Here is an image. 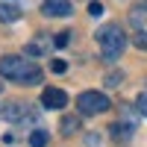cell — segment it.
Returning <instances> with one entry per match:
<instances>
[{
    "mask_svg": "<svg viewBox=\"0 0 147 147\" xmlns=\"http://www.w3.org/2000/svg\"><path fill=\"white\" fill-rule=\"evenodd\" d=\"M0 77L21 82V85H38L41 82V68L32 59H21V56H0Z\"/></svg>",
    "mask_w": 147,
    "mask_h": 147,
    "instance_id": "obj_1",
    "label": "cell"
},
{
    "mask_svg": "<svg viewBox=\"0 0 147 147\" xmlns=\"http://www.w3.org/2000/svg\"><path fill=\"white\" fill-rule=\"evenodd\" d=\"M97 44H100L103 59L115 62V59L124 53V47H127V35H124V30H121L118 24H106V27L97 30Z\"/></svg>",
    "mask_w": 147,
    "mask_h": 147,
    "instance_id": "obj_2",
    "label": "cell"
},
{
    "mask_svg": "<svg viewBox=\"0 0 147 147\" xmlns=\"http://www.w3.org/2000/svg\"><path fill=\"white\" fill-rule=\"evenodd\" d=\"M109 106H112V103H109V97L100 94V91H82V94L77 97L80 115H100V112H106Z\"/></svg>",
    "mask_w": 147,
    "mask_h": 147,
    "instance_id": "obj_3",
    "label": "cell"
},
{
    "mask_svg": "<svg viewBox=\"0 0 147 147\" xmlns=\"http://www.w3.org/2000/svg\"><path fill=\"white\" fill-rule=\"evenodd\" d=\"M41 103L47 109H62V106H68V94L62 88H44L41 91Z\"/></svg>",
    "mask_w": 147,
    "mask_h": 147,
    "instance_id": "obj_4",
    "label": "cell"
},
{
    "mask_svg": "<svg viewBox=\"0 0 147 147\" xmlns=\"http://www.w3.org/2000/svg\"><path fill=\"white\" fill-rule=\"evenodd\" d=\"M41 12L50 18H65V15H71V0H44Z\"/></svg>",
    "mask_w": 147,
    "mask_h": 147,
    "instance_id": "obj_5",
    "label": "cell"
},
{
    "mask_svg": "<svg viewBox=\"0 0 147 147\" xmlns=\"http://www.w3.org/2000/svg\"><path fill=\"white\" fill-rule=\"evenodd\" d=\"M50 50V35H38V38H32L30 44H27V56L32 59V56H41V53H47Z\"/></svg>",
    "mask_w": 147,
    "mask_h": 147,
    "instance_id": "obj_6",
    "label": "cell"
},
{
    "mask_svg": "<svg viewBox=\"0 0 147 147\" xmlns=\"http://www.w3.org/2000/svg\"><path fill=\"white\" fill-rule=\"evenodd\" d=\"M0 115H3L6 121H24L27 118V106L24 103H9V106L0 109Z\"/></svg>",
    "mask_w": 147,
    "mask_h": 147,
    "instance_id": "obj_7",
    "label": "cell"
},
{
    "mask_svg": "<svg viewBox=\"0 0 147 147\" xmlns=\"http://www.w3.org/2000/svg\"><path fill=\"white\" fill-rule=\"evenodd\" d=\"M59 129H62V136H74V132H80L82 124H80V118L77 115H65L62 118V124H59Z\"/></svg>",
    "mask_w": 147,
    "mask_h": 147,
    "instance_id": "obj_8",
    "label": "cell"
},
{
    "mask_svg": "<svg viewBox=\"0 0 147 147\" xmlns=\"http://www.w3.org/2000/svg\"><path fill=\"white\" fill-rule=\"evenodd\" d=\"M18 18H21V9H18V6H6V3H0V21L12 24V21H18Z\"/></svg>",
    "mask_w": 147,
    "mask_h": 147,
    "instance_id": "obj_9",
    "label": "cell"
},
{
    "mask_svg": "<svg viewBox=\"0 0 147 147\" xmlns=\"http://www.w3.org/2000/svg\"><path fill=\"white\" fill-rule=\"evenodd\" d=\"M44 144H47V132H44V129H32L30 147H44Z\"/></svg>",
    "mask_w": 147,
    "mask_h": 147,
    "instance_id": "obj_10",
    "label": "cell"
},
{
    "mask_svg": "<svg viewBox=\"0 0 147 147\" xmlns=\"http://www.w3.org/2000/svg\"><path fill=\"white\" fill-rule=\"evenodd\" d=\"M109 129H112L115 138H129V136H132V127H124V124H112Z\"/></svg>",
    "mask_w": 147,
    "mask_h": 147,
    "instance_id": "obj_11",
    "label": "cell"
},
{
    "mask_svg": "<svg viewBox=\"0 0 147 147\" xmlns=\"http://www.w3.org/2000/svg\"><path fill=\"white\" fill-rule=\"evenodd\" d=\"M132 41H136V47H138V50H147V32H138Z\"/></svg>",
    "mask_w": 147,
    "mask_h": 147,
    "instance_id": "obj_12",
    "label": "cell"
},
{
    "mask_svg": "<svg viewBox=\"0 0 147 147\" xmlns=\"http://www.w3.org/2000/svg\"><path fill=\"white\" fill-rule=\"evenodd\" d=\"M138 112L147 118V91H141V94H138Z\"/></svg>",
    "mask_w": 147,
    "mask_h": 147,
    "instance_id": "obj_13",
    "label": "cell"
},
{
    "mask_svg": "<svg viewBox=\"0 0 147 147\" xmlns=\"http://www.w3.org/2000/svg\"><path fill=\"white\" fill-rule=\"evenodd\" d=\"M121 80H124L121 74H109V77H106V85H109V88H115V85H121Z\"/></svg>",
    "mask_w": 147,
    "mask_h": 147,
    "instance_id": "obj_14",
    "label": "cell"
},
{
    "mask_svg": "<svg viewBox=\"0 0 147 147\" xmlns=\"http://www.w3.org/2000/svg\"><path fill=\"white\" fill-rule=\"evenodd\" d=\"M68 35H71V32H59L56 38H53V44H56V47H65V44H68Z\"/></svg>",
    "mask_w": 147,
    "mask_h": 147,
    "instance_id": "obj_15",
    "label": "cell"
},
{
    "mask_svg": "<svg viewBox=\"0 0 147 147\" xmlns=\"http://www.w3.org/2000/svg\"><path fill=\"white\" fill-rule=\"evenodd\" d=\"M88 15L100 18V15H103V6H100V3H91V6H88Z\"/></svg>",
    "mask_w": 147,
    "mask_h": 147,
    "instance_id": "obj_16",
    "label": "cell"
},
{
    "mask_svg": "<svg viewBox=\"0 0 147 147\" xmlns=\"http://www.w3.org/2000/svg\"><path fill=\"white\" fill-rule=\"evenodd\" d=\"M53 71H56V74H62V71H65V62H59V59H56V62H53Z\"/></svg>",
    "mask_w": 147,
    "mask_h": 147,
    "instance_id": "obj_17",
    "label": "cell"
}]
</instances>
